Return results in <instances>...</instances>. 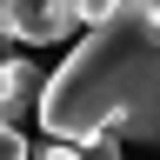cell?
<instances>
[{"label": "cell", "mask_w": 160, "mask_h": 160, "mask_svg": "<svg viewBox=\"0 0 160 160\" xmlns=\"http://www.w3.org/2000/svg\"><path fill=\"white\" fill-rule=\"evenodd\" d=\"M27 160H80L73 140H47V147H27Z\"/></svg>", "instance_id": "6"}, {"label": "cell", "mask_w": 160, "mask_h": 160, "mask_svg": "<svg viewBox=\"0 0 160 160\" xmlns=\"http://www.w3.org/2000/svg\"><path fill=\"white\" fill-rule=\"evenodd\" d=\"M7 53H20V40H13L7 27H0V60H7Z\"/></svg>", "instance_id": "7"}, {"label": "cell", "mask_w": 160, "mask_h": 160, "mask_svg": "<svg viewBox=\"0 0 160 160\" xmlns=\"http://www.w3.org/2000/svg\"><path fill=\"white\" fill-rule=\"evenodd\" d=\"M40 73L33 60H20V53H7L0 60V120H7V127H20V120L33 113V100H40Z\"/></svg>", "instance_id": "3"}, {"label": "cell", "mask_w": 160, "mask_h": 160, "mask_svg": "<svg viewBox=\"0 0 160 160\" xmlns=\"http://www.w3.org/2000/svg\"><path fill=\"white\" fill-rule=\"evenodd\" d=\"M33 120L53 140L113 133L120 147H160V0H120L87 40L40 80Z\"/></svg>", "instance_id": "1"}, {"label": "cell", "mask_w": 160, "mask_h": 160, "mask_svg": "<svg viewBox=\"0 0 160 160\" xmlns=\"http://www.w3.org/2000/svg\"><path fill=\"white\" fill-rule=\"evenodd\" d=\"M0 160H27V133L0 120Z\"/></svg>", "instance_id": "5"}, {"label": "cell", "mask_w": 160, "mask_h": 160, "mask_svg": "<svg viewBox=\"0 0 160 160\" xmlns=\"http://www.w3.org/2000/svg\"><path fill=\"white\" fill-rule=\"evenodd\" d=\"M0 27L20 47H53L73 33V0H0Z\"/></svg>", "instance_id": "2"}, {"label": "cell", "mask_w": 160, "mask_h": 160, "mask_svg": "<svg viewBox=\"0 0 160 160\" xmlns=\"http://www.w3.org/2000/svg\"><path fill=\"white\" fill-rule=\"evenodd\" d=\"M120 0H73V27H93V20H107Z\"/></svg>", "instance_id": "4"}]
</instances>
